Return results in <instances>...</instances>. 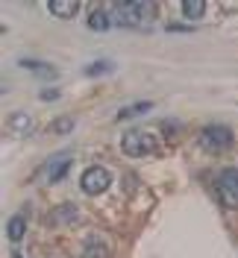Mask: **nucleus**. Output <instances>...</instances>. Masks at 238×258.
Masks as SVG:
<instances>
[{
  "instance_id": "f257e3e1",
  "label": "nucleus",
  "mask_w": 238,
  "mask_h": 258,
  "mask_svg": "<svg viewBox=\"0 0 238 258\" xmlns=\"http://www.w3.org/2000/svg\"><path fill=\"white\" fill-rule=\"evenodd\" d=\"M153 18V3H118L112 9V21L121 27H141Z\"/></svg>"
},
{
  "instance_id": "f03ea898",
  "label": "nucleus",
  "mask_w": 238,
  "mask_h": 258,
  "mask_svg": "<svg viewBox=\"0 0 238 258\" xmlns=\"http://www.w3.org/2000/svg\"><path fill=\"white\" fill-rule=\"evenodd\" d=\"M200 144L206 150H226L232 144V129L223 126V123H209L203 132H200Z\"/></svg>"
},
{
  "instance_id": "7ed1b4c3",
  "label": "nucleus",
  "mask_w": 238,
  "mask_h": 258,
  "mask_svg": "<svg viewBox=\"0 0 238 258\" xmlns=\"http://www.w3.org/2000/svg\"><path fill=\"white\" fill-rule=\"evenodd\" d=\"M153 147H156L153 135H150V132H141V129H132V132H127V135L121 138V150H124L127 156H144V153H150Z\"/></svg>"
},
{
  "instance_id": "20e7f679",
  "label": "nucleus",
  "mask_w": 238,
  "mask_h": 258,
  "mask_svg": "<svg viewBox=\"0 0 238 258\" xmlns=\"http://www.w3.org/2000/svg\"><path fill=\"white\" fill-rule=\"evenodd\" d=\"M109 170H103V167H88L85 173H82V179H79V188H82V194H88V197H97V194H103L106 188H109Z\"/></svg>"
},
{
  "instance_id": "39448f33",
  "label": "nucleus",
  "mask_w": 238,
  "mask_h": 258,
  "mask_svg": "<svg viewBox=\"0 0 238 258\" xmlns=\"http://www.w3.org/2000/svg\"><path fill=\"white\" fill-rule=\"evenodd\" d=\"M218 194L229 209H238V170H223L218 176Z\"/></svg>"
},
{
  "instance_id": "423d86ee",
  "label": "nucleus",
  "mask_w": 238,
  "mask_h": 258,
  "mask_svg": "<svg viewBox=\"0 0 238 258\" xmlns=\"http://www.w3.org/2000/svg\"><path fill=\"white\" fill-rule=\"evenodd\" d=\"M47 12L56 18H74V15H79V3L77 0H50Z\"/></svg>"
},
{
  "instance_id": "0eeeda50",
  "label": "nucleus",
  "mask_w": 238,
  "mask_h": 258,
  "mask_svg": "<svg viewBox=\"0 0 238 258\" xmlns=\"http://www.w3.org/2000/svg\"><path fill=\"white\" fill-rule=\"evenodd\" d=\"M21 68H27V71H32L35 77H44V80H53L56 77V68L50 62H35V59H21Z\"/></svg>"
},
{
  "instance_id": "6e6552de",
  "label": "nucleus",
  "mask_w": 238,
  "mask_h": 258,
  "mask_svg": "<svg viewBox=\"0 0 238 258\" xmlns=\"http://www.w3.org/2000/svg\"><path fill=\"white\" fill-rule=\"evenodd\" d=\"M68 167H71V159L68 156H59V159H53L47 164V179L50 182H59V179L68 173Z\"/></svg>"
},
{
  "instance_id": "1a4fd4ad",
  "label": "nucleus",
  "mask_w": 238,
  "mask_h": 258,
  "mask_svg": "<svg viewBox=\"0 0 238 258\" xmlns=\"http://www.w3.org/2000/svg\"><path fill=\"white\" fill-rule=\"evenodd\" d=\"M82 258H109V246L100 238H88L85 249H82Z\"/></svg>"
},
{
  "instance_id": "9d476101",
  "label": "nucleus",
  "mask_w": 238,
  "mask_h": 258,
  "mask_svg": "<svg viewBox=\"0 0 238 258\" xmlns=\"http://www.w3.org/2000/svg\"><path fill=\"white\" fill-rule=\"evenodd\" d=\"M24 232H27V220H24L21 214L9 217V223H6V238H9V241H21Z\"/></svg>"
},
{
  "instance_id": "9b49d317",
  "label": "nucleus",
  "mask_w": 238,
  "mask_h": 258,
  "mask_svg": "<svg viewBox=\"0 0 238 258\" xmlns=\"http://www.w3.org/2000/svg\"><path fill=\"white\" fill-rule=\"evenodd\" d=\"M153 109V103H147V100H141V103H132V106H124L121 112H118V120H127V117H138V114L150 112Z\"/></svg>"
},
{
  "instance_id": "f8f14e48",
  "label": "nucleus",
  "mask_w": 238,
  "mask_h": 258,
  "mask_svg": "<svg viewBox=\"0 0 238 258\" xmlns=\"http://www.w3.org/2000/svg\"><path fill=\"white\" fill-rule=\"evenodd\" d=\"M88 27H91V30H109L112 27V12H106V9H94L91 18H88Z\"/></svg>"
},
{
  "instance_id": "ddd939ff",
  "label": "nucleus",
  "mask_w": 238,
  "mask_h": 258,
  "mask_svg": "<svg viewBox=\"0 0 238 258\" xmlns=\"http://www.w3.org/2000/svg\"><path fill=\"white\" fill-rule=\"evenodd\" d=\"M179 9H182V15L185 18L197 21V18L206 12V3H203V0H185V3H179Z\"/></svg>"
},
{
  "instance_id": "4468645a",
  "label": "nucleus",
  "mask_w": 238,
  "mask_h": 258,
  "mask_svg": "<svg viewBox=\"0 0 238 258\" xmlns=\"http://www.w3.org/2000/svg\"><path fill=\"white\" fill-rule=\"evenodd\" d=\"M9 126L12 129H30V117L24 112H15L12 117H9Z\"/></svg>"
},
{
  "instance_id": "2eb2a0df",
  "label": "nucleus",
  "mask_w": 238,
  "mask_h": 258,
  "mask_svg": "<svg viewBox=\"0 0 238 258\" xmlns=\"http://www.w3.org/2000/svg\"><path fill=\"white\" fill-rule=\"evenodd\" d=\"M112 71V62H94V64H88V77H97V74H109Z\"/></svg>"
},
{
  "instance_id": "dca6fc26",
  "label": "nucleus",
  "mask_w": 238,
  "mask_h": 258,
  "mask_svg": "<svg viewBox=\"0 0 238 258\" xmlns=\"http://www.w3.org/2000/svg\"><path fill=\"white\" fill-rule=\"evenodd\" d=\"M53 129H56V132H71V129H74V120H71V117H62V120L53 123Z\"/></svg>"
},
{
  "instance_id": "f3484780",
  "label": "nucleus",
  "mask_w": 238,
  "mask_h": 258,
  "mask_svg": "<svg viewBox=\"0 0 238 258\" xmlns=\"http://www.w3.org/2000/svg\"><path fill=\"white\" fill-rule=\"evenodd\" d=\"M56 97H59L56 88H44V91H41V100H56Z\"/></svg>"
},
{
  "instance_id": "a211bd4d",
  "label": "nucleus",
  "mask_w": 238,
  "mask_h": 258,
  "mask_svg": "<svg viewBox=\"0 0 238 258\" xmlns=\"http://www.w3.org/2000/svg\"><path fill=\"white\" fill-rule=\"evenodd\" d=\"M15 258H21V255H15Z\"/></svg>"
}]
</instances>
